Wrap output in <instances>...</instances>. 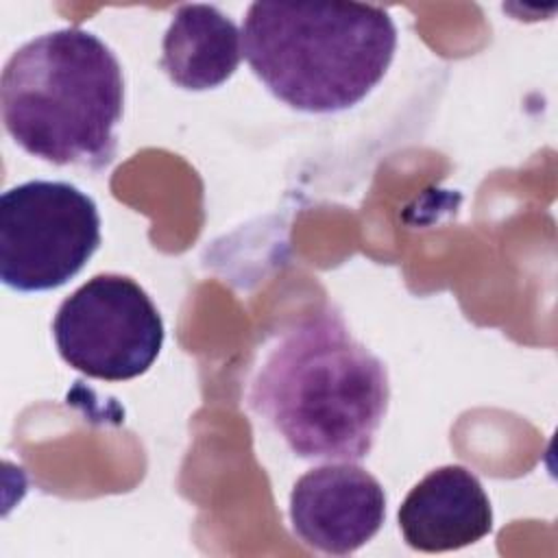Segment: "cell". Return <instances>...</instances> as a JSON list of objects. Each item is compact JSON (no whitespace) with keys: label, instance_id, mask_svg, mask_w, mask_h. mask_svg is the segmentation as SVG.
Returning a JSON list of instances; mask_svg holds the SVG:
<instances>
[{"label":"cell","instance_id":"cell-1","mask_svg":"<svg viewBox=\"0 0 558 558\" xmlns=\"http://www.w3.org/2000/svg\"><path fill=\"white\" fill-rule=\"evenodd\" d=\"M388 401L386 364L329 310L286 329L248 388L251 410L303 460L366 458Z\"/></svg>","mask_w":558,"mask_h":558},{"label":"cell","instance_id":"cell-4","mask_svg":"<svg viewBox=\"0 0 558 558\" xmlns=\"http://www.w3.org/2000/svg\"><path fill=\"white\" fill-rule=\"evenodd\" d=\"M100 246L92 196L68 181H26L0 198V279L17 292L57 290Z\"/></svg>","mask_w":558,"mask_h":558},{"label":"cell","instance_id":"cell-3","mask_svg":"<svg viewBox=\"0 0 558 558\" xmlns=\"http://www.w3.org/2000/svg\"><path fill=\"white\" fill-rule=\"evenodd\" d=\"M397 50L379 4L253 2L242 54L268 92L305 113H338L371 94Z\"/></svg>","mask_w":558,"mask_h":558},{"label":"cell","instance_id":"cell-7","mask_svg":"<svg viewBox=\"0 0 558 558\" xmlns=\"http://www.w3.org/2000/svg\"><path fill=\"white\" fill-rule=\"evenodd\" d=\"M399 530L416 551L460 549L493 530L490 499L466 466H438L405 495L399 508Z\"/></svg>","mask_w":558,"mask_h":558},{"label":"cell","instance_id":"cell-8","mask_svg":"<svg viewBox=\"0 0 558 558\" xmlns=\"http://www.w3.org/2000/svg\"><path fill=\"white\" fill-rule=\"evenodd\" d=\"M242 59V31L214 4H181L161 44V68L190 92L222 85Z\"/></svg>","mask_w":558,"mask_h":558},{"label":"cell","instance_id":"cell-5","mask_svg":"<svg viewBox=\"0 0 558 558\" xmlns=\"http://www.w3.org/2000/svg\"><path fill=\"white\" fill-rule=\"evenodd\" d=\"M52 336L72 368L94 379L126 381L153 366L166 329L157 305L137 281L105 272L59 305Z\"/></svg>","mask_w":558,"mask_h":558},{"label":"cell","instance_id":"cell-2","mask_svg":"<svg viewBox=\"0 0 558 558\" xmlns=\"http://www.w3.org/2000/svg\"><path fill=\"white\" fill-rule=\"evenodd\" d=\"M2 122L28 155L100 170L118 148L124 76L113 50L78 26L20 46L0 76Z\"/></svg>","mask_w":558,"mask_h":558},{"label":"cell","instance_id":"cell-6","mask_svg":"<svg viewBox=\"0 0 558 558\" xmlns=\"http://www.w3.org/2000/svg\"><path fill=\"white\" fill-rule=\"evenodd\" d=\"M386 493L355 462H327L303 473L290 493V523L299 541L320 554L349 556L384 525Z\"/></svg>","mask_w":558,"mask_h":558}]
</instances>
